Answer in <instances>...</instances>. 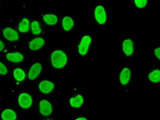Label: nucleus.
<instances>
[{
  "mask_svg": "<svg viewBox=\"0 0 160 120\" xmlns=\"http://www.w3.org/2000/svg\"><path fill=\"white\" fill-rule=\"evenodd\" d=\"M7 58L8 60L14 62H19L23 59L24 57L21 53L15 52L7 54Z\"/></svg>",
  "mask_w": 160,
  "mask_h": 120,
  "instance_id": "obj_12",
  "label": "nucleus"
},
{
  "mask_svg": "<svg viewBox=\"0 0 160 120\" xmlns=\"http://www.w3.org/2000/svg\"><path fill=\"white\" fill-rule=\"evenodd\" d=\"M14 76L17 81H21L25 78V74L22 70L17 68L14 71Z\"/></svg>",
  "mask_w": 160,
  "mask_h": 120,
  "instance_id": "obj_19",
  "label": "nucleus"
},
{
  "mask_svg": "<svg viewBox=\"0 0 160 120\" xmlns=\"http://www.w3.org/2000/svg\"><path fill=\"white\" fill-rule=\"evenodd\" d=\"M43 19L45 21L46 23L49 25H55L58 21V18L56 16L53 14L44 15Z\"/></svg>",
  "mask_w": 160,
  "mask_h": 120,
  "instance_id": "obj_16",
  "label": "nucleus"
},
{
  "mask_svg": "<svg viewBox=\"0 0 160 120\" xmlns=\"http://www.w3.org/2000/svg\"><path fill=\"white\" fill-rule=\"evenodd\" d=\"M53 83L49 81H44L41 82L39 84V89L41 92L45 94L49 93L54 88Z\"/></svg>",
  "mask_w": 160,
  "mask_h": 120,
  "instance_id": "obj_9",
  "label": "nucleus"
},
{
  "mask_svg": "<svg viewBox=\"0 0 160 120\" xmlns=\"http://www.w3.org/2000/svg\"><path fill=\"white\" fill-rule=\"evenodd\" d=\"M62 25L65 31H68L73 26L74 21L70 17H65L62 20Z\"/></svg>",
  "mask_w": 160,
  "mask_h": 120,
  "instance_id": "obj_15",
  "label": "nucleus"
},
{
  "mask_svg": "<svg viewBox=\"0 0 160 120\" xmlns=\"http://www.w3.org/2000/svg\"><path fill=\"white\" fill-rule=\"evenodd\" d=\"M29 21L27 18H24L19 24L18 29L21 32L25 33L29 30Z\"/></svg>",
  "mask_w": 160,
  "mask_h": 120,
  "instance_id": "obj_18",
  "label": "nucleus"
},
{
  "mask_svg": "<svg viewBox=\"0 0 160 120\" xmlns=\"http://www.w3.org/2000/svg\"><path fill=\"white\" fill-rule=\"evenodd\" d=\"M4 45L2 41L0 40V51L2 50L4 48Z\"/></svg>",
  "mask_w": 160,
  "mask_h": 120,
  "instance_id": "obj_24",
  "label": "nucleus"
},
{
  "mask_svg": "<svg viewBox=\"0 0 160 120\" xmlns=\"http://www.w3.org/2000/svg\"><path fill=\"white\" fill-rule=\"evenodd\" d=\"M148 78L150 81L154 83H158L160 81V71L155 70L150 73L148 75Z\"/></svg>",
  "mask_w": 160,
  "mask_h": 120,
  "instance_id": "obj_17",
  "label": "nucleus"
},
{
  "mask_svg": "<svg viewBox=\"0 0 160 120\" xmlns=\"http://www.w3.org/2000/svg\"><path fill=\"white\" fill-rule=\"evenodd\" d=\"M8 70L6 67L2 63L0 62V74L5 75L8 73Z\"/></svg>",
  "mask_w": 160,
  "mask_h": 120,
  "instance_id": "obj_22",
  "label": "nucleus"
},
{
  "mask_svg": "<svg viewBox=\"0 0 160 120\" xmlns=\"http://www.w3.org/2000/svg\"><path fill=\"white\" fill-rule=\"evenodd\" d=\"M3 35L7 39L11 41L18 40L19 38L18 32L11 28H5L3 31Z\"/></svg>",
  "mask_w": 160,
  "mask_h": 120,
  "instance_id": "obj_7",
  "label": "nucleus"
},
{
  "mask_svg": "<svg viewBox=\"0 0 160 120\" xmlns=\"http://www.w3.org/2000/svg\"><path fill=\"white\" fill-rule=\"evenodd\" d=\"M32 98L28 94L22 93L18 98V103L21 107L28 108L31 106L32 104Z\"/></svg>",
  "mask_w": 160,
  "mask_h": 120,
  "instance_id": "obj_4",
  "label": "nucleus"
},
{
  "mask_svg": "<svg viewBox=\"0 0 160 120\" xmlns=\"http://www.w3.org/2000/svg\"><path fill=\"white\" fill-rule=\"evenodd\" d=\"M135 2L136 5L138 8H142L146 5L148 1L147 0H135Z\"/></svg>",
  "mask_w": 160,
  "mask_h": 120,
  "instance_id": "obj_21",
  "label": "nucleus"
},
{
  "mask_svg": "<svg viewBox=\"0 0 160 120\" xmlns=\"http://www.w3.org/2000/svg\"><path fill=\"white\" fill-rule=\"evenodd\" d=\"M16 118V114L12 110H5L2 114V118L3 120H15Z\"/></svg>",
  "mask_w": 160,
  "mask_h": 120,
  "instance_id": "obj_14",
  "label": "nucleus"
},
{
  "mask_svg": "<svg viewBox=\"0 0 160 120\" xmlns=\"http://www.w3.org/2000/svg\"><path fill=\"white\" fill-rule=\"evenodd\" d=\"M31 29L33 34L38 35L41 32V29L40 28L39 24L37 21H34L31 24Z\"/></svg>",
  "mask_w": 160,
  "mask_h": 120,
  "instance_id": "obj_20",
  "label": "nucleus"
},
{
  "mask_svg": "<svg viewBox=\"0 0 160 120\" xmlns=\"http://www.w3.org/2000/svg\"><path fill=\"white\" fill-rule=\"evenodd\" d=\"M131 72L128 68H124L120 75V82L123 85H127L129 82L131 78Z\"/></svg>",
  "mask_w": 160,
  "mask_h": 120,
  "instance_id": "obj_10",
  "label": "nucleus"
},
{
  "mask_svg": "<svg viewBox=\"0 0 160 120\" xmlns=\"http://www.w3.org/2000/svg\"><path fill=\"white\" fill-rule=\"evenodd\" d=\"M91 41V39L90 36L86 35L83 37L80 45L78 46V51L81 55H84L87 53Z\"/></svg>",
  "mask_w": 160,
  "mask_h": 120,
  "instance_id": "obj_3",
  "label": "nucleus"
},
{
  "mask_svg": "<svg viewBox=\"0 0 160 120\" xmlns=\"http://www.w3.org/2000/svg\"></svg>",
  "mask_w": 160,
  "mask_h": 120,
  "instance_id": "obj_26",
  "label": "nucleus"
},
{
  "mask_svg": "<svg viewBox=\"0 0 160 120\" xmlns=\"http://www.w3.org/2000/svg\"><path fill=\"white\" fill-rule=\"evenodd\" d=\"M44 44L45 41L42 38H35L30 43L29 48L32 50H36L41 48Z\"/></svg>",
  "mask_w": 160,
  "mask_h": 120,
  "instance_id": "obj_11",
  "label": "nucleus"
},
{
  "mask_svg": "<svg viewBox=\"0 0 160 120\" xmlns=\"http://www.w3.org/2000/svg\"><path fill=\"white\" fill-rule=\"evenodd\" d=\"M42 70L41 64L37 63L34 64L30 69L28 76L30 79H35L39 75Z\"/></svg>",
  "mask_w": 160,
  "mask_h": 120,
  "instance_id": "obj_6",
  "label": "nucleus"
},
{
  "mask_svg": "<svg viewBox=\"0 0 160 120\" xmlns=\"http://www.w3.org/2000/svg\"><path fill=\"white\" fill-rule=\"evenodd\" d=\"M95 15V19L98 23L102 25L106 21V13L105 9L102 6H98L96 8Z\"/></svg>",
  "mask_w": 160,
  "mask_h": 120,
  "instance_id": "obj_2",
  "label": "nucleus"
},
{
  "mask_svg": "<svg viewBox=\"0 0 160 120\" xmlns=\"http://www.w3.org/2000/svg\"><path fill=\"white\" fill-rule=\"evenodd\" d=\"M40 112L44 116L49 115L52 111L51 104L47 100H42L40 103Z\"/></svg>",
  "mask_w": 160,
  "mask_h": 120,
  "instance_id": "obj_5",
  "label": "nucleus"
},
{
  "mask_svg": "<svg viewBox=\"0 0 160 120\" xmlns=\"http://www.w3.org/2000/svg\"><path fill=\"white\" fill-rule=\"evenodd\" d=\"M76 120H87L86 118H85V117H80V118H78V119H77Z\"/></svg>",
  "mask_w": 160,
  "mask_h": 120,
  "instance_id": "obj_25",
  "label": "nucleus"
},
{
  "mask_svg": "<svg viewBox=\"0 0 160 120\" xmlns=\"http://www.w3.org/2000/svg\"><path fill=\"white\" fill-rule=\"evenodd\" d=\"M133 44L131 39H126L122 43V50L127 56H131L133 52Z\"/></svg>",
  "mask_w": 160,
  "mask_h": 120,
  "instance_id": "obj_8",
  "label": "nucleus"
},
{
  "mask_svg": "<svg viewBox=\"0 0 160 120\" xmlns=\"http://www.w3.org/2000/svg\"><path fill=\"white\" fill-rule=\"evenodd\" d=\"M83 102V98L81 95H78L75 98H71L70 100V104L73 107L79 108Z\"/></svg>",
  "mask_w": 160,
  "mask_h": 120,
  "instance_id": "obj_13",
  "label": "nucleus"
},
{
  "mask_svg": "<svg viewBox=\"0 0 160 120\" xmlns=\"http://www.w3.org/2000/svg\"><path fill=\"white\" fill-rule=\"evenodd\" d=\"M155 54L156 56L158 58L160 59V48L156 49L155 50Z\"/></svg>",
  "mask_w": 160,
  "mask_h": 120,
  "instance_id": "obj_23",
  "label": "nucleus"
},
{
  "mask_svg": "<svg viewBox=\"0 0 160 120\" xmlns=\"http://www.w3.org/2000/svg\"><path fill=\"white\" fill-rule=\"evenodd\" d=\"M68 61L66 55L62 51L57 50L51 55L52 65L55 68H61L66 65Z\"/></svg>",
  "mask_w": 160,
  "mask_h": 120,
  "instance_id": "obj_1",
  "label": "nucleus"
}]
</instances>
